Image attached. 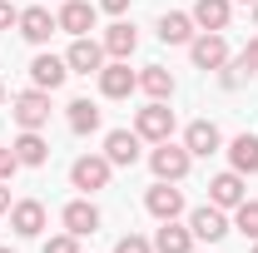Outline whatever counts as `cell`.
Here are the masks:
<instances>
[{"mask_svg": "<svg viewBox=\"0 0 258 253\" xmlns=\"http://www.w3.org/2000/svg\"><path fill=\"white\" fill-rule=\"evenodd\" d=\"M0 253H15V248H0Z\"/></svg>", "mask_w": 258, "mask_h": 253, "instance_id": "36", "label": "cell"}, {"mask_svg": "<svg viewBox=\"0 0 258 253\" xmlns=\"http://www.w3.org/2000/svg\"><path fill=\"white\" fill-rule=\"evenodd\" d=\"M99 45H104V55H109V60H129V55L139 50V30H134L129 20H114V25L104 30Z\"/></svg>", "mask_w": 258, "mask_h": 253, "instance_id": "18", "label": "cell"}, {"mask_svg": "<svg viewBox=\"0 0 258 253\" xmlns=\"http://www.w3.org/2000/svg\"><path fill=\"white\" fill-rule=\"evenodd\" d=\"M248 5H253V0H248Z\"/></svg>", "mask_w": 258, "mask_h": 253, "instance_id": "38", "label": "cell"}, {"mask_svg": "<svg viewBox=\"0 0 258 253\" xmlns=\"http://www.w3.org/2000/svg\"><path fill=\"white\" fill-rule=\"evenodd\" d=\"M10 228H15L20 238H40V233H45V204H40V199L10 204Z\"/></svg>", "mask_w": 258, "mask_h": 253, "instance_id": "13", "label": "cell"}, {"mask_svg": "<svg viewBox=\"0 0 258 253\" xmlns=\"http://www.w3.org/2000/svg\"><path fill=\"white\" fill-rule=\"evenodd\" d=\"M10 149H15V159H20V169H40V164L50 159V144L40 139V129H20V139H15Z\"/></svg>", "mask_w": 258, "mask_h": 253, "instance_id": "22", "label": "cell"}, {"mask_svg": "<svg viewBox=\"0 0 258 253\" xmlns=\"http://www.w3.org/2000/svg\"><path fill=\"white\" fill-rule=\"evenodd\" d=\"M104 60H109V55H104V45H99V40H90V35H80V40L64 50L70 75H99V70H104Z\"/></svg>", "mask_w": 258, "mask_h": 253, "instance_id": "7", "label": "cell"}, {"mask_svg": "<svg viewBox=\"0 0 258 253\" xmlns=\"http://www.w3.org/2000/svg\"><path fill=\"white\" fill-rule=\"evenodd\" d=\"M154 253H194V233H189V223H179V219L159 223V233H154Z\"/></svg>", "mask_w": 258, "mask_h": 253, "instance_id": "21", "label": "cell"}, {"mask_svg": "<svg viewBox=\"0 0 258 253\" xmlns=\"http://www.w3.org/2000/svg\"><path fill=\"white\" fill-rule=\"evenodd\" d=\"M15 169H20L15 149H0V184H5V179H15Z\"/></svg>", "mask_w": 258, "mask_h": 253, "instance_id": "30", "label": "cell"}, {"mask_svg": "<svg viewBox=\"0 0 258 253\" xmlns=\"http://www.w3.org/2000/svg\"><path fill=\"white\" fill-rule=\"evenodd\" d=\"M55 20H60V30H64V35H75V40H80V35L95 30V5H90V0H64Z\"/></svg>", "mask_w": 258, "mask_h": 253, "instance_id": "17", "label": "cell"}, {"mask_svg": "<svg viewBox=\"0 0 258 253\" xmlns=\"http://www.w3.org/2000/svg\"><path fill=\"white\" fill-rule=\"evenodd\" d=\"M154 30H159L164 45H189L194 35H199V25H194V15H184V10H164Z\"/></svg>", "mask_w": 258, "mask_h": 253, "instance_id": "19", "label": "cell"}, {"mask_svg": "<svg viewBox=\"0 0 258 253\" xmlns=\"http://www.w3.org/2000/svg\"><path fill=\"white\" fill-rule=\"evenodd\" d=\"M228 169H238V174H258V134H238V139H228Z\"/></svg>", "mask_w": 258, "mask_h": 253, "instance_id": "23", "label": "cell"}, {"mask_svg": "<svg viewBox=\"0 0 258 253\" xmlns=\"http://www.w3.org/2000/svg\"><path fill=\"white\" fill-rule=\"evenodd\" d=\"M253 25H258V0H253Z\"/></svg>", "mask_w": 258, "mask_h": 253, "instance_id": "35", "label": "cell"}, {"mask_svg": "<svg viewBox=\"0 0 258 253\" xmlns=\"http://www.w3.org/2000/svg\"><path fill=\"white\" fill-rule=\"evenodd\" d=\"M10 119L20 129H45L50 124V90H20V95L10 99Z\"/></svg>", "mask_w": 258, "mask_h": 253, "instance_id": "4", "label": "cell"}, {"mask_svg": "<svg viewBox=\"0 0 258 253\" xmlns=\"http://www.w3.org/2000/svg\"><path fill=\"white\" fill-rule=\"evenodd\" d=\"M64 80H70V65H64L60 55H35L30 60V85L35 90H50V95H55Z\"/></svg>", "mask_w": 258, "mask_h": 253, "instance_id": "14", "label": "cell"}, {"mask_svg": "<svg viewBox=\"0 0 258 253\" xmlns=\"http://www.w3.org/2000/svg\"><path fill=\"white\" fill-rule=\"evenodd\" d=\"M0 104H5V80H0Z\"/></svg>", "mask_w": 258, "mask_h": 253, "instance_id": "34", "label": "cell"}, {"mask_svg": "<svg viewBox=\"0 0 258 253\" xmlns=\"http://www.w3.org/2000/svg\"><path fill=\"white\" fill-rule=\"evenodd\" d=\"M64 119H70L75 134H95L99 129V104L95 99H70V104H64Z\"/></svg>", "mask_w": 258, "mask_h": 253, "instance_id": "24", "label": "cell"}, {"mask_svg": "<svg viewBox=\"0 0 258 253\" xmlns=\"http://www.w3.org/2000/svg\"><path fill=\"white\" fill-rule=\"evenodd\" d=\"M134 90H139V75L129 70V60H109L99 70V95L104 99H129Z\"/></svg>", "mask_w": 258, "mask_h": 253, "instance_id": "8", "label": "cell"}, {"mask_svg": "<svg viewBox=\"0 0 258 253\" xmlns=\"http://www.w3.org/2000/svg\"><path fill=\"white\" fill-rule=\"evenodd\" d=\"M15 30L25 35L30 45H50V35L60 30V20H55L45 5H25V10H20V20H15Z\"/></svg>", "mask_w": 258, "mask_h": 253, "instance_id": "9", "label": "cell"}, {"mask_svg": "<svg viewBox=\"0 0 258 253\" xmlns=\"http://www.w3.org/2000/svg\"><path fill=\"white\" fill-rule=\"evenodd\" d=\"M0 214H10V189L0 184Z\"/></svg>", "mask_w": 258, "mask_h": 253, "instance_id": "33", "label": "cell"}, {"mask_svg": "<svg viewBox=\"0 0 258 253\" xmlns=\"http://www.w3.org/2000/svg\"><path fill=\"white\" fill-rule=\"evenodd\" d=\"M233 228H238L243 238H253V243H258V199H243V204L233 209Z\"/></svg>", "mask_w": 258, "mask_h": 253, "instance_id": "26", "label": "cell"}, {"mask_svg": "<svg viewBox=\"0 0 258 253\" xmlns=\"http://www.w3.org/2000/svg\"><path fill=\"white\" fill-rule=\"evenodd\" d=\"M114 253H154V243H149V238H139V233H124V238L114 243Z\"/></svg>", "mask_w": 258, "mask_h": 253, "instance_id": "28", "label": "cell"}, {"mask_svg": "<svg viewBox=\"0 0 258 253\" xmlns=\"http://www.w3.org/2000/svg\"><path fill=\"white\" fill-rule=\"evenodd\" d=\"M184 149H189L194 159H209L224 149V134H219V124L214 119H194L189 129H184Z\"/></svg>", "mask_w": 258, "mask_h": 253, "instance_id": "12", "label": "cell"}, {"mask_svg": "<svg viewBox=\"0 0 258 253\" xmlns=\"http://www.w3.org/2000/svg\"><path fill=\"white\" fill-rule=\"evenodd\" d=\"M60 223L75 233V238L95 233V228H99V209L90 204V194H85V199H70V204H64V214H60Z\"/></svg>", "mask_w": 258, "mask_h": 253, "instance_id": "16", "label": "cell"}, {"mask_svg": "<svg viewBox=\"0 0 258 253\" xmlns=\"http://www.w3.org/2000/svg\"><path fill=\"white\" fill-rule=\"evenodd\" d=\"M144 209H149L159 223H169V219H179V214H184V194L174 189V184H164V179H159L154 189L144 194Z\"/></svg>", "mask_w": 258, "mask_h": 253, "instance_id": "15", "label": "cell"}, {"mask_svg": "<svg viewBox=\"0 0 258 253\" xmlns=\"http://www.w3.org/2000/svg\"><path fill=\"white\" fill-rule=\"evenodd\" d=\"M99 10H109V15H124V10H129V0H99Z\"/></svg>", "mask_w": 258, "mask_h": 253, "instance_id": "32", "label": "cell"}, {"mask_svg": "<svg viewBox=\"0 0 258 253\" xmlns=\"http://www.w3.org/2000/svg\"><path fill=\"white\" fill-rule=\"evenodd\" d=\"M134 134H139L144 144H164V139H174V109H169V99H149V104L134 114Z\"/></svg>", "mask_w": 258, "mask_h": 253, "instance_id": "1", "label": "cell"}, {"mask_svg": "<svg viewBox=\"0 0 258 253\" xmlns=\"http://www.w3.org/2000/svg\"><path fill=\"white\" fill-rule=\"evenodd\" d=\"M189 60H194V70H204V75H219L228 65V40L219 30H199L189 40Z\"/></svg>", "mask_w": 258, "mask_h": 253, "instance_id": "3", "label": "cell"}, {"mask_svg": "<svg viewBox=\"0 0 258 253\" xmlns=\"http://www.w3.org/2000/svg\"><path fill=\"white\" fill-rule=\"evenodd\" d=\"M253 253H258V243H253Z\"/></svg>", "mask_w": 258, "mask_h": 253, "instance_id": "37", "label": "cell"}, {"mask_svg": "<svg viewBox=\"0 0 258 253\" xmlns=\"http://www.w3.org/2000/svg\"><path fill=\"white\" fill-rule=\"evenodd\" d=\"M189 164H194V154L184 144H174V139H164V144L149 149V169H154V179H164V184H179L189 174Z\"/></svg>", "mask_w": 258, "mask_h": 253, "instance_id": "2", "label": "cell"}, {"mask_svg": "<svg viewBox=\"0 0 258 253\" xmlns=\"http://www.w3.org/2000/svg\"><path fill=\"white\" fill-rule=\"evenodd\" d=\"M243 199H248V184H243L238 169H224V174L209 179V204H219V209H238Z\"/></svg>", "mask_w": 258, "mask_h": 253, "instance_id": "11", "label": "cell"}, {"mask_svg": "<svg viewBox=\"0 0 258 253\" xmlns=\"http://www.w3.org/2000/svg\"><path fill=\"white\" fill-rule=\"evenodd\" d=\"M15 20H20V10L10 0H0V30H15Z\"/></svg>", "mask_w": 258, "mask_h": 253, "instance_id": "31", "label": "cell"}, {"mask_svg": "<svg viewBox=\"0 0 258 253\" xmlns=\"http://www.w3.org/2000/svg\"><path fill=\"white\" fill-rule=\"evenodd\" d=\"M139 144H144V139H139L134 129H109V134H104V159H109L114 169H134V164H139Z\"/></svg>", "mask_w": 258, "mask_h": 253, "instance_id": "10", "label": "cell"}, {"mask_svg": "<svg viewBox=\"0 0 258 253\" xmlns=\"http://www.w3.org/2000/svg\"><path fill=\"white\" fill-rule=\"evenodd\" d=\"M109 174H114V164L104 154H80L75 164H70V184L80 194H99V189H109Z\"/></svg>", "mask_w": 258, "mask_h": 253, "instance_id": "5", "label": "cell"}, {"mask_svg": "<svg viewBox=\"0 0 258 253\" xmlns=\"http://www.w3.org/2000/svg\"><path fill=\"white\" fill-rule=\"evenodd\" d=\"M45 253H80V238L64 228V233H55V238H45Z\"/></svg>", "mask_w": 258, "mask_h": 253, "instance_id": "27", "label": "cell"}, {"mask_svg": "<svg viewBox=\"0 0 258 253\" xmlns=\"http://www.w3.org/2000/svg\"><path fill=\"white\" fill-rule=\"evenodd\" d=\"M139 90L149 99H174V75H169L164 65H144V70H139Z\"/></svg>", "mask_w": 258, "mask_h": 253, "instance_id": "25", "label": "cell"}, {"mask_svg": "<svg viewBox=\"0 0 258 253\" xmlns=\"http://www.w3.org/2000/svg\"><path fill=\"white\" fill-rule=\"evenodd\" d=\"M194 25L199 30H219L224 35L228 30V15H233V0H194Z\"/></svg>", "mask_w": 258, "mask_h": 253, "instance_id": "20", "label": "cell"}, {"mask_svg": "<svg viewBox=\"0 0 258 253\" xmlns=\"http://www.w3.org/2000/svg\"><path fill=\"white\" fill-rule=\"evenodd\" d=\"M238 65H243L248 75H258V35L248 40V45H243V50H238Z\"/></svg>", "mask_w": 258, "mask_h": 253, "instance_id": "29", "label": "cell"}, {"mask_svg": "<svg viewBox=\"0 0 258 253\" xmlns=\"http://www.w3.org/2000/svg\"><path fill=\"white\" fill-rule=\"evenodd\" d=\"M228 228H233V223H228V214L219 209V204H199V209L189 214V233H194V238H204V243L228 238Z\"/></svg>", "mask_w": 258, "mask_h": 253, "instance_id": "6", "label": "cell"}]
</instances>
